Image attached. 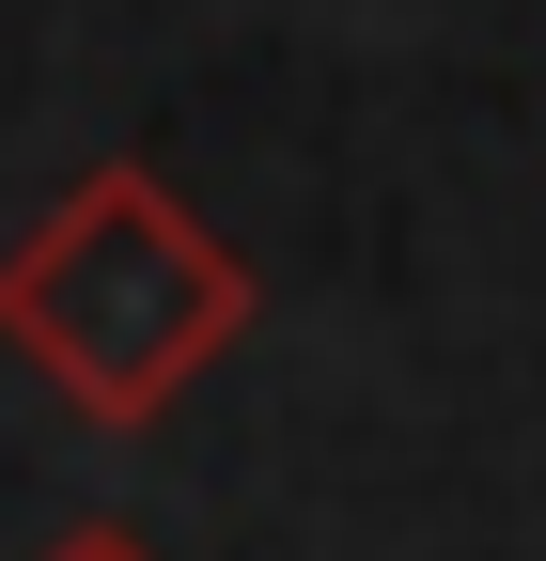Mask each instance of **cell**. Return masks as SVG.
Here are the masks:
<instances>
[{
	"mask_svg": "<svg viewBox=\"0 0 546 561\" xmlns=\"http://www.w3.org/2000/svg\"><path fill=\"white\" fill-rule=\"evenodd\" d=\"M219 312H235V280L203 265V234L172 219L141 172L79 187V219L16 265V328H47L62 359H79V390H157L172 343H203Z\"/></svg>",
	"mask_w": 546,
	"mask_h": 561,
	"instance_id": "obj_1",
	"label": "cell"
}]
</instances>
